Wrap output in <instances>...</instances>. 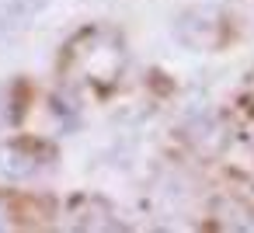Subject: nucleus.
I'll return each mask as SVG.
<instances>
[{"mask_svg": "<svg viewBox=\"0 0 254 233\" xmlns=\"http://www.w3.org/2000/svg\"><path fill=\"white\" fill-rule=\"evenodd\" d=\"M174 39L191 49V53H202V49H216L223 39H226V18L223 11L216 7H191L185 14H178L174 21Z\"/></svg>", "mask_w": 254, "mask_h": 233, "instance_id": "f03ea898", "label": "nucleus"}, {"mask_svg": "<svg viewBox=\"0 0 254 233\" xmlns=\"http://www.w3.org/2000/svg\"><path fill=\"white\" fill-rule=\"evenodd\" d=\"M73 59L80 63V73H84L87 80H101V84H108V80L119 77L122 59H126V53H122V39H115V35H108V32H87V35L77 42Z\"/></svg>", "mask_w": 254, "mask_h": 233, "instance_id": "f257e3e1", "label": "nucleus"}]
</instances>
